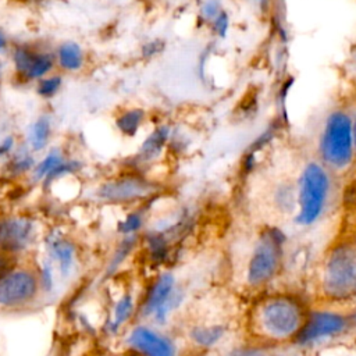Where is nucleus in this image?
Listing matches in <instances>:
<instances>
[{
    "label": "nucleus",
    "mask_w": 356,
    "mask_h": 356,
    "mask_svg": "<svg viewBox=\"0 0 356 356\" xmlns=\"http://www.w3.org/2000/svg\"><path fill=\"white\" fill-rule=\"evenodd\" d=\"M312 154L348 186L355 175L353 117L346 93L334 97L312 120L300 138Z\"/></svg>",
    "instance_id": "f257e3e1"
},
{
    "label": "nucleus",
    "mask_w": 356,
    "mask_h": 356,
    "mask_svg": "<svg viewBox=\"0 0 356 356\" xmlns=\"http://www.w3.org/2000/svg\"><path fill=\"white\" fill-rule=\"evenodd\" d=\"M312 306L291 291H264L254 296L245 317L252 345L267 349L296 342Z\"/></svg>",
    "instance_id": "f03ea898"
},
{
    "label": "nucleus",
    "mask_w": 356,
    "mask_h": 356,
    "mask_svg": "<svg viewBox=\"0 0 356 356\" xmlns=\"http://www.w3.org/2000/svg\"><path fill=\"white\" fill-rule=\"evenodd\" d=\"M302 142L298 167V209L292 228L307 232L321 227L335 214L346 186L328 171Z\"/></svg>",
    "instance_id": "7ed1b4c3"
},
{
    "label": "nucleus",
    "mask_w": 356,
    "mask_h": 356,
    "mask_svg": "<svg viewBox=\"0 0 356 356\" xmlns=\"http://www.w3.org/2000/svg\"><path fill=\"white\" fill-rule=\"evenodd\" d=\"M316 292L325 305L356 302V236L334 241L323 253Z\"/></svg>",
    "instance_id": "20e7f679"
},
{
    "label": "nucleus",
    "mask_w": 356,
    "mask_h": 356,
    "mask_svg": "<svg viewBox=\"0 0 356 356\" xmlns=\"http://www.w3.org/2000/svg\"><path fill=\"white\" fill-rule=\"evenodd\" d=\"M288 234L271 225H259L245 257L242 281L254 293L268 291V286L284 270L288 252Z\"/></svg>",
    "instance_id": "39448f33"
},
{
    "label": "nucleus",
    "mask_w": 356,
    "mask_h": 356,
    "mask_svg": "<svg viewBox=\"0 0 356 356\" xmlns=\"http://www.w3.org/2000/svg\"><path fill=\"white\" fill-rule=\"evenodd\" d=\"M164 185L150 174L122 170L99 181L90 191V199L106 206L136 207L161 197Z\"/></svg>",
    "instance_id": "423d86ee"
},
{
    "label": "nucleus",
    "mask_w": 356,
    "mask_h": 356,
    "mask_svg": "<svg viewBox=\"0 0 356 356\" xmlns=\"http://www.w3.org/2000/svg\"><path fill=\"white\" fill-rule=\"evenodd\" d=\"M185 289L177 277L164 271L146 289L139 305V316L154 325H165L171 316L184 305Z\"/></svg>",
    "instance_id": "0eeeda50"
},
{
    "label": "nucleus",
    "mask_w": 356,
    "mask_h": 356,
    "mask_svg": "<svg viewBox=\"0 0 356 356\" xmlns=\"http://www.w3.org/2000/svg\"><path fill=\"white\" fill-rule=\"evenodd\" d=\"M7 57L13 75L21 83L35 85L39 79L57 71L53 46L39 42H14Z\"/></svg>",
    "instance_id": "6e6552de"
},
{
    "label": "nucleus",
    "mask_w": 356,
    "mask_h": 356,
    "mask_svg": "<svg viewBox=\"0 0 356 356\" xmlns=\"http://www.w3.org/2000/svg\"><path fill=\"white\" fill-rule=\"evenodd\" d=\"M349 331H352L349 310L345 313L331 307V305L328 307H312L295 345L302 348L320 345L327 339L337 338Z\"/></svg>",
    "instance_id": "1a4fd4ad"
},
{
    "label": "nucleus",
    "mask_w": 356,
    "mask_h": 356,
    "mask_svg": "<svg viewBox=\"0 0 356 356\" xmlns=\"http://www.w3.org/2000/svg\"><path fill=\"white\" fill-rule=\"evenodd\" d=\"M40 292L39 271L15 263L0 278V307L10 310L26 307Z\"/></svg>",
    "instance_id": "9d476101"
},
{
    "label": "nucleus",
    "mask_w": 356,
    "mask_h": 356,
    "mask_svg": "<svg viewBox=\"0 0 356 356\" xmlns=\"http://www.w3.org/2000/svg\"><path fill=\"white\" fill-rule=\"evenodd\" d=\"M38 235V220L29 214H8L0 217V252L11 257L31 249Z\"/></svg>",
    "instance_id": "9b49d317"
},
{
    "label": "nucleus",
    "mask_w": 356,
    "mask_h": 356,
    "mask_svg": "<svg viewBox=\"0 0 356 356\" xmlns=\"http://www.w3.org/2000/svg\"><path fill=\"white\" fill-rule=\"evenodd\" d=\"M172 131V122L160 121L140 140L136 152L127 157L124 170L149 174L147 171L161 161L168 149V142Z\"/></svg>",
    "instance_id": "f8f14e48"
},
{
    "label": "nucleus",
    "mask_w": 356,
    "mask_h": 356,
    "mask_svg": "<svg viewBox=\"0 0 356 356\" xmlns=\"http://www.w3.org/2000/svg\"><path fill=\"white\" fill-rule=\"evenodd\" d=\"M125 342L138 356H178V348L172 338L149 324L132 327Z\"/></svg>",
    "instance_id": "ddd939ff"
},
{
    "label": "nucleus",
    "mask_w": 356,
    "mask_h": 356,
    "mask_svg": "<svg viewBox=\"0 0 356 356\" xmlns=\"http://www.w3.org/2000/svg\"><path fill=\"white\" fill-rule=\"evenodd\" d=\"M44 248L49 261L56 266L63 278H68L78 260V249L74 241L60 229H51L44 235Z\"/></svg>",
    "instance_id": "4468645a"
},
{
    "label": "nucleus",
    "mask_w": 356,
    "mask_h": 356,
    "mask_svg": "<svg viewBox=\"0 0 356 356\" xmlns=\"http://www.w3.org/2000/svg\"><path fill=\"white\" fill-rule=\"evenodd\" d=\"M57 71L63 75L81 74L88 65L86 47L76 39L68 38L53 46Z\"/></svg>",
    "instance_id": "2eb2a0df"
},
{
    "label": "nucleus",
    "mask_w": 356,
    "mask_h": 356,
    "mask_svg": "<svg viewBox=\"0 0 356 356\" xmlns=\"http://www.w3.org/2000/svg\"><path fill=\"white\" fill-rule=\"evenodd\" d=\"M54 117L50 111L36 114L25 128L22 142L38 156L44 153L51 145L54 138Z\"/></svg>",
    "instance_id": "dca6fc26"
},
{
    "label": "nucleus",
    "mask_w": 356,
    "mask_h": 356,
    "mask_svg": "<svg viewBox=\"0 0 356 356\" xmlns=\"http://www.w3.org/2000/svg\"><path fill=\"white\" fill-rule=\"evenodd\" d=\"M38 154H35L24 142L19 140L15 150L8 156V159L0 167V178L6 182H17L21 179H28L33 171Z\"/></svg>",
    "instance_id": "f3484780"
},
{
    "label": "nucleus",
    "mask_w": 356,
    "mask_h": 356,
    "mask_svg": "<svg viewBox=\"0 0 356 356\" xmlns=\"http://www.w3.org/2000/svg\"><path fill=\"white\" fill-rule=\"evenodd\" d=\"M149 113L142 106H125L113 117V127L121 138L134 139L145 128Z\"/></svg>",
    "instance_id": "a211bd4d"
},
{
    "label": "nucleus",
    "mask_w": 356,
    "mask_h": 356,
    "mask_svg": "<svg viewBox=\"0 0 356 356\" xmlns=\"http://www.w3.org/2000/svg\"><path fill=\"white\" fill-rule=\"evenodd\" d=\"M228 334V324L222 321H206L193 324L189 331L188 337L191 342L199 349H213L218 346Z\"/></svg>",
    "instance_id": "6ab92c4d"
},
{
    "label": "nucleus",
    "mask_w": 356,
    "mask_h": 356,
    "mask_svg": "<svg viewBox=\"0 0 356 356\" xmlns=\"http://www.w3.org/2000/svg\"><path fill=\"white\" fill-rule=\"evenodd\" d=\"M71 153L61 145H51L44 153L38 157L36 165L31 175L28 177V182L32 186H39L44 182V179L54 172V170L70 156Z\"/></svg>",
    "instance_id": "aec40b11"
},
{
    "label": "nucleus",
    "mask_w": 356,
    "mask_h": 356,
    "mask_svg": "<svg viewBox=\"0 0 356 356\" xmlns=\"http://www.w3.org/2000/svg\"><path fill=\"white\" fill-rule=\"evenodd\" d=\"M136 309V302L135 298L131 292H124L114 303L111 309L110 318L107 320L106 324V331L110 335H115L121 331V328L132 318L135 314Z\"/></svg>",
    "instance_id": "412c9836"
},
{
    "label": "nucleus",
    "mask_w": 356,
    "mask_h": 356,
    "mask_svg": "<svg viewBox=\"0 0 356 356\" xmlns=\"http://www.w3.org/2000/svg\"><path fill=\"white\" fill-rule=\"evenodd\" d=\"M157 200V199H154ZM150 200L147 203H143L140 206L132 207L131 210H128L122 218H120L117 221L115 225V231L120 236H128V235H142L147 222V213H149V207L147 204H150Z\"/></svg>",
    "instance_id": "4be33fe9"
},
{
    "label": "nucleus",
    "mask_w": 356,
    "mask_h": 356,
    "mask_svg": "<svg viewBox=\"0 0 356 356\" xmlns=\"http://www.w3.org/2000/svg\"><path fill=\"white\" fill-rule=\"evenodd\" d=\"M64 88V75L58 71L39 79L33 85L35 95L43 102H51L56 99Z\"/></svg>",
    "instance_id": "5701e85b"
},
{
    "label": "nucleus",
    "mask_w": 356,
    "mask_h": 356,
    "mask_svg": "<svg viewBox=\"0 0 356 356\" xmlns=\"http://www.w3.org/2000/svg\"><path fill=\"white\" fill-rule=\"evenodd\" d=\"M140 243V235H128V236H121V239L118 241L114 253L110 257L108 266H107V273L111 274L115 271V268H118L125 260L127 257L132 253V250L136 248V245Z\"/></svg>",
    "instance_id": "b1692460"
},
{
    "label": "nucleus",
    "mask_w": 356,
    "mask_h": 356,
    "mask_svg": "<svg viewBox=\"0 0 356 356\" xmlns=\"http://www.w3.org/2000/svg\"><path fill=\"white\" fill-rule=\"evenodd\" d=\"M165 47H167V42L164 38H160V36L149 38L140 44L139 57L143 61H152L157 58L160 54H163Z\"/></svg>",
    "instance_id": "393cba45"
},
{
    "label": "nucleus",
    "mask_w": 356,
    "mask_h": 356,
    "mask_svg": "<svg viewBox=\"0 0 356 356\" xmlns=\"http://www.w3.org/2000/svg\"><path fill=\"white\" fill-rule=\"evenodd\" d=\"M19 140L21 139H18V136L13 132H7L0 136V167L8 159V156L15 150Z\"/></svg>",
    "instance_id": "a878e982"
},
{
    "label": "nucleus",
    "mask_w": 356,
    "mask_h": 356,
    "mask_svg": "<svg viewBox=\"0 0 356 356\" xmlns=\"http://www.w3.org/2000/svg\"><path fill=\"white\" fill-rule=\"evenodd\" d=\"M350 89L346 90V97L352 110V117H353V136H355V175L352 184H356V88L353 85H349Z\"/></svg>",
    "instance_id": "bb28decb"
},
{
    "label": "nucleus",
    "mask_w": 356,
    "mask_h": 356,
    "mask_svg": "<svg viewBox=\"0 0 356 356\" xmlns=\"http://www.w3.org/2000/svg\"><path fill=\"white\" fill-rule=\"evenodd\" d=\"M218 15V7L216 1H204L200 6V17L204 21H213Z\"/></svg>",
    "instance_id": "cd10ccee"
},
{
    "label": "nucleus",
    "mask_w": 356,
    "mask_h": 356,
    "mask_svg": "<svg viewBox=\"0 0 356 356\" xmlns=\"http://www.w3.org/2000/svg\"><path fill=\"white\" fill-rule=\"evenodd\" d=\"M13 43L14 42L11 40L8 33L0 26V58H3L4 56H8Z\"/></svg>",
    "instance_id": "c85d7f7f"
},
{
    "label": "nucleus",
    "mask_w": 356,
    "mask_h": 356,
    "mask_svg": "<svg viewBox=\"0 0 356 356\" xmlns=\"http://www.w3.org/2000/svg\"><path fill=\"white\" fill-rule=\"evenodd\" d=\"M14 264H15L14 257H11V256H8V254L0 252V278H1V277L4 275V273H6L8 268H11Z\"/></svg>",
    "instance_id": "c756f323"
},
{
    "label": "nucleus",
    "mask_w": 356,
    "mask_h": 356,
    "mask_svg": "<svg viewBox=\"0 0 356 356\" xmlns=\"http://www.w3.org/2000/svg\"><path fill=\"white\" fill-rule=\"evenodd\" d=\"M350 65H352L350 67V85H353L356 88V49L353 50Z\"/></svg>",
    "instance_id": "7c9ffc66"
},
{
    "label": "nucleus",
    "mask_w": 356,
    "mask_h": 356,
    "mask_svg": "<svg viewBox=\"0 0 356 356\" xmlns=\"http://www.w3.org/2000/svg\"><path fill=\"white\" fill-rule=\"evenodd\" d=\"M349 317L352 323V330H356V302L352 303V307L349 309Z\"/></svg>",
    "instance_id": "2f4dec72"
},
{
    "label": "nucleus",
    "mask_w": 356,
    "mask_h": 356,
    "mask_svg": "<svg viewBox=\"0 0 356 356\" xmlns=\"http://www.w3.org/2000/svg\"><path fill=\"white\" fill-rule=\"evenodd\" d=\"M6 70H7V64L4 63L3 58H0V82L3 81V78L6 75Z\"/></svg>",
    "instance_id": "473e14b6"
}]
</instances>
